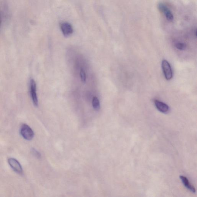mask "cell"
Masks as SVG:
<instances>
[{"label": "cell", "instance_id": "obj_9", "mask_svg": "<svg viewBox=\"0 0 197 197\" xmlns=\"http://www.w3.org/2000/svg\"><path fill=\"white\" fill-rule=\"evenodd\" d=\"M92 105L94 109L96 111H98L100 108V104L99 100L96 97H94L92 101Z\"/></svg>", "mask_w": 197, "mask_h": 197}, {"label": "cell", "instance_id": "obj_3", "mask_svg": "<svg viewBox=\"0 0 197 197\" xmlns=\"http://www.w3.org/2000/svg\"><path fill=\"white\" fill-rule=\"evenodd\" d=\"M30 90L33 103L35 106L38 107V100L36 93V85L33 79H31L30 81Z\"/></svg>", "mask_w": 197, "mask_h": 197}, {"label": "cell", "instance_id": "obj_12", "mask_svg": "<svg viewBox=\"0 0 197 197\" xmlns=\"http://www.w3.org/2000/svg\"><path fill=\"white\" fill-rule=\"evenodd\" d=\"M31 151H32V154H33L35 157H36V158H41L40 153L38 150H37L35 148H32V150H31Z\"/></svg>", "mask_w": 197, "mask_h": 197}, {"label": "cell", "instance_id": "obj_13", "mask_svg": "<svg viewBox=\"0 0 197 197\" xmlns=\"http://www.w3.org/2000/svg\"><path fill=\"white\" fill-rule=\"evenodd\" d=\"M2 14H1V11H0V27H1V23H2Z\"/></svg>", "mask_w": 197, "mask_h": 197}, {"label": "cell", "instance_id": "obj_7", "mask_svg": "<svg viewBox=\"0 0 197 197\" xmlns=\"http://www.w3.org/2000/svg\"><path fill=\"white\" fill-rule=\"evenodd\" d=\"M154 105L158 111L163 113H167L169 111V108L167 105L158 100H154Z\"/></svg>", "mask_w": 197, "mask_h": 197}, {"label": "cell", "instance_id": "obj_8", "mask_svg": "<svg viewBox=\"0 0 197 197\" xmlns=\"http://www.w3.org/2000/svg\"><path fill=\"white\" fill-rule=\"evenodd\" d=\"M180 179L183 184H184L185 186L186 187L187 189H188L193 193H195L196 192L195 187L193 186L191 184L187 177L184 176H180Z\"/></svg>", "mask_w": 197, "mask_h": 197}, {"label": "cell", "instance_id": "obj_11", "mask_svg": "<svg viewBox=\"0 0 197 197\" xmlns=\"http://www.w3.org/2000/svg\"><path fill=\"white\" fill-rule=\"evenodd\" d=\"M80 76L82 81L85 83L86 82V74L84 70L82 69L80 71Z\"/></svg>", "mask_w": 197, "mask_h": 197}, {"label": "cell", "instance_id": "obj_1", "mask_svg": "<svg viewBox=\"0 0 197 197\" xmlns=\"http://www.w3.org/2000/svg\"><path fill=\"white\" fill-rule=\"evenodd\" d=\"M20 133L24 139L28 141L32 140L35 134L29 126L26 124H23L20 129Z\"/></svg>", "mask_w": 197, "mask_h": 197}, {"label": "cell", "instance_id": "obj_6", "mask_svg": "<svg viewBox=\"0 0 197 197\" xmlns=\"http://www.w3.org/2000/svg\"><path fill=\"white\" fill-rule=\"evenodd\" d=\"M61 29L64 37L70 36L73 33V29L71 24L68 22L62 23L60 25Z\"/></svg>", "mask_w": 197, "mask_h": 197}, {"label": "cell", "instance_id": "obj_2", "mask_svg": "<svg viewBox=\"0 0 197 197\" xmlns=\"http://www.w3.org/2000/svg\"><path fill=\"white\" fill-rule=\"evenodd\" d=\"M162 68L165 78L167 80H171L172 78L173 74L170 64L166 60H163Z\"/></svg>", "mask_w": 197, "mask_h": 197}, {"label": "cell", "instance_id": "obj_10", "mask_svg": "<svg viewBox=\"0 0 197 197\" xmlns=\"http://www.w3.org/2000/svg\"><path fill=\"white\" fill-rule=\"evenodd\" d=\"M176 47L177 49L180 50H184L186 47V45L183 43L179 42L177 43L176 45Z\"/></svg>", "mask_w": 197, "mask_h": 197}, {"label": "cell", "instance_id": "obj_5", "mask_svg": "<svg viewBox=\"0 0 197 197\" xmlns=\"http://www.w3.org/2000/svg\"><path fill=\"white\" fill-rule=\"evenodd\" d=\"M159 10L164 13L167 20L169 22H172L174 19L173 14L167 7L164 4L160 3L158 5Z\"/></svg>", "mask_w": 197, "mask_h": 197}, {"label": "cell", "instance_id": "obj_4", "mask_svg": "<svg viewBox=\"0 0 197 197\" xmlns=\"http://www.w3.org/2000/svg\"><path fill=\"white\" fill-rule=\"evenodd\" d=\"M8 162L11 168L15 172L19 174H22L23 172L22 167L17 159L13 158H10L8 159Z\"/></svg>", "mask_w": 197, "mask_h": 197}]
</instances>
